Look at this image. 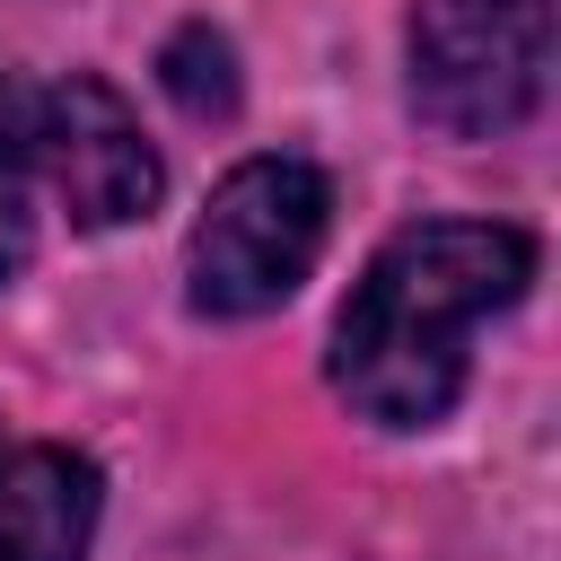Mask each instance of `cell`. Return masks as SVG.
Instances as JSON below:
<instances>
[{"mask_svg":"<svg viewBox=\"0 0 561 561\" xmlns=\"http://www.w3.org/2000/svg\"><path fill=\"white\" fill-rule=\"evenodd\" d=\"M552 0H421L403 26L412 114L447 140H491L543 105Z\"/></svg>","mask_w":561,"mask_h":561,"instance_id":"3957f363","label":"cell"},{"mask_svg":"<svg viewBox=\"0 0 561 561\" xmlns=\"http://www.w3.org/2000/svg\"><path fill=\"white\" fill-rule=\"evenodd\" d=\"M535 280V237L508 219H421L394 228L333 316V394L377 430H430L473 377V324L517 307Z\"/></svg>","mask_w":561,"mask_h":561,"instance_id":"6da1fadb","label":"cell"},{"mask_svg":"<svg viewBox=\"0 0 561 561\" xmlns=\"http://www.w3.org/2000/svg\"><path fill=\"white\" fill-rule=\"evenodd\" d=\"M35 88L0 70V289L35 254Z\"/></svg>","mask_w":561,"mask_h":561,"instance_id":"8992f818","label":"cell"},{"mask_svg":"<svg viewBox=\"0 0 561 561\" xmlns=\"http://www.w3.org/2000/svg\"><path fill=\"white\" fill-rule=\"evenodd\" d=\"M105 517V473L79 447L0 456V561H88Z\"/></svg>","mask_w":561,"mask_h":561,"instance_id":"5b68a950","label":"cell"},{"mask_svg":"<svg viewBox=\"0 0 561 561\" xmlns=\"http://www.w3.org/2000/svg\"><path fill=\"white\" fill-rule=\"evenodd\" d=\"M158 88L193 114V123H228L237 114V44L219 35V26H175L167 35V53H158Z\"/></svg>","mask_w":561,"mask_h":561,"instance_id":"52a82bcc","label":"cell"},{"mask_svg":"<svg viewBox=\"0 0 561 561\" xmlns=\"http://www.w3.org/2000/svg\"><path fill=\"white\" fill-rule=\"evenodd\" d=\"M333 237V184L307 158H245L210 184L193 245H184V298L202 316H272Z\"/></svg>","mask_w":561,"mask_h":561,"instance_id":"7a4b0ae2","label":"cell"},{"mask_svg":"<svg viewBox=\"0 0 561 561\" xmlns=\"http://www.w3.org/2000/svg\"><path fill=\"white\" fill-rule=\"evenodd\" d=\"M35 184L61 202L70 228H131L158 210L167 167L131 114V96L96 70H70L53 88H35Z\"/></svg>","mask_w":561,"mask_h":561,"instance_id":"277c9868","label":"cell"}]
</instances>
